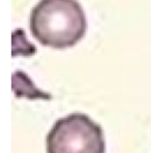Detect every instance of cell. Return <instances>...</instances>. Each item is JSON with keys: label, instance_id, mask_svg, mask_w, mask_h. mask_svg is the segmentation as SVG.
Wrapping results in <instances>:
<instances>
[{"label": "cell", "instance_id": "obj_1", "mask_svg": "<svg viewBox=\"0 0 151 153\" xmlns=\"http://www.w3.org/2000/svg\"><path fill=\"white\" fill-rule=\"evenodd\" d=\"M29 27L40 45L61 50L84 37L87 19L77 0H40L31 10Z\"/></svg>", "mask_w": 151, "mask_h": 153}, {"label": "cell", "instance_id": "obj_2", "mask_svg": "<svg viewBox=\"0 0 151 153\" xmlns=\"http://www.w3.org/2000/svg\"><path fill=\"white\" fill-rule=\"evenodd\" d=\"M47 153H105L103 128L89 116L73 113L53 124L46 139Z\"/></svg>", "mask_w": 151, "mask_h": 153}, {"label": "cell", "instance_id": "obj_3", "mask_svg": "<svg viewBox=\"0 0 151 153\" xmlns=\"http://www.w3.org/2000/svg\"><path fill=\"white\" fill-rule=\"evenodd\" d=\"M13 90L16 97H27L29 100H51V95L45 93L34 86L25 73L17 71L13 74Z\"/></svg>", "mask_w": 151, "mask_h": 153}]
</instances>
